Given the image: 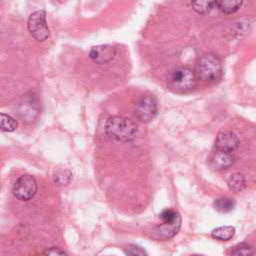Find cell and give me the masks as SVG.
Instances as JSON below:
<instances>
[{"label": "cell", "instance_id": "obj_19", "mask_svg": "<svg viewBox=\"0 0 256 256\" xmlns=\"http://www.w3.org/2000/svg\"><path fill=\"white\" fill-rule=\"evenodd\" d=\"M125 252L128 256H148L144 249L134 244L128 245L125 249Z\"/></svg>", "mask_w": 256, "mask_h": 256}, {"label": "cell", "instance_id": "obj_18", "mask_svg": "<svg viewBox=\"0 0 256 256\" xmlns=\"http://www.w3.org/2000/svg\"><path fill=\"white\" fill-rule=\"evenodd\" d=\"M71 177H72V174L69 170L60 169L55 172L54 181L58 185H67L71 181Z\"/></svg>", "mask_w": 256, "mask_h": 256}, {"label": "cell", "instance_id": "obj_7", "mask_svg": "<svg viewBox=\"0 0 256 256\" xmlns=\"http://www.w3.org/2000/svg\"><path fill=\"white\" fill-rule=\"evenodd\" d=\"M171 86L178 91H187L194 87L196 77L194 72L186 67L177 68L170 75Z\"/></svg>", "mask_w": 256, "mask_h": 256}, {"label": "cell", "instance_id": "obj_17", "mask_svg": "<svg viewBox=\"0 0 256 256\" xmlns=\"http://www.w3.org/2000/svg\"><path fill=\"white\" fill-rule=\"evenodd\" d=\"M191 5L197 13L206 14L214 8V1H196L192 2Z\"/></svg>", "mask_w": 256, "mask_h": 256}, {"label": "cell", "instance_id": "obj_1", "mask_svg": "<svg viewBox=\"0 0 256 256\" xmlns=\"http://www.w3.org/2000/svg\"><path fill=\"white\" fill-rule=\"evenodd\" d=\"M107 135L117 141H131L137 134L136 124L125 117L113 116L110 117L105 125Z\"/></svg>", "mask_w": 256, "mask_h": 256}, {"label": "cell", "instance_id": "obj_8", "mask_svg": "<svg viewBox=\"0 0 256 256\" xmlns=\"http://www.w3.org/2000/svg\"><path fill=\"white\" fill-rule=\"evenodd\" d=\"M239 144L238 136L231 130H222L216 136L215 146L218 151L231 153L238 148Z\"/></svg>", "mask_w": 256, "mask_h": 256}, {"label": "cell", "instance_id": "obj_9", "mask_svg": "<svg viewBox=\"0 0 256 256\" xmlns=\"http://www.w3.org/2000/svg\"><path fill=\"white\" fill-rule=\"evenodd\" d=\"M116 54L115 48L108 44L92 47L89 52V57L98 64H104L111 61Z\"/></svg>", "mask_w": 256, "mask_h": 256}, {"label": "cell", "instance_id": "obj_15", "mask_svg": "<svg viewBox=\"0 0 256 256\" xmlns=\"http://www.w3.org/2000/svg\"><path fill=\"white\" fill-rule=\"evenodd\" d=\"M18 122L10 115L0 113V130L4 132H13L16 130Z\"/></svg>", "mask_w": 256, "mask_h": 256}, {"label": "cell", "instance_id": "obj_11", "mask_svg": "<svg viewBox=\"0 0 256 256\" xmlns=\"http://www.w3.org/2000/svg\"><path fill=\"white\" fill-rule=\"evenodd\" d=\"M242 5V1L238 0H222L214 1V6L225 14H232L239 10Z\"/></svg>", "mask_w": 256, "mask_h": 256}, {"label": "cell", "instance_id": "obj_6", "mask_svg": "<svg viewBox=\"0 0 256 256\" xmlns=\"http://www.w3.org/2000/svg\"><path fill=\"white\" fill-rule=\"evenodd\" d=\"M37 192V182L35 178L29 174L20 176L13 185L14 196L22 201L32 199Z\"/></svg>", "mask_w": 256, "mask_h": 256}, {"label": "cell", "instance_id": "obj_10", "mask_svg": "<svg viewBox=\"0 0 256 256\" xmlns=\"http://www.w3.org/2000/svg\"><path fill=\"white\" fill-rule=\"evenodd\" d=\"M234 163V156L232 153L223 151H216L210 158V165L213 169L223 170L227 169Z\"/></svg>", "mask_w": 256, "mask_h": 256}, {"label": "cell", "instance_id": "obj_13", "mask_svg": "<svg viewBox=\"0 0 256 256\" xmlns=\"http://www.w3.org/2000/svg\"><path fill=\"white\" fill-rule=\"evenodd\" d=\"M235 234V228L233 226H220L215 228L211 235L214 239L221 240V241H228L230 240Z\"/></svg>", "mask_w": 256, "mask_h": 256}, {"label": "cell", "instance_id": "obj_12", "mask_svg": "<svg viewBox=\"0 0 256 256\" xmlns=\"http://www.w3.org/2000/svg\"><path fill=\"white\" fill-rule=\"evenodd\" d=\"M227 185L229 189L233 192H239L243 190L246 185V180L244 175L239 172L232 173L227 179Z\"/></svg>", "mask_w": 256, "mask_h": 256}, {"label": "cell", "instance_id": "obj_3", "mask_svg": "<svg viewBox=\"0 0 256 256\" xmlns=\"http://www.w3.org/2000/svg\"><path fill=\"white\" fill-rule=\"evenodd\" d=\"M159 218L161 219V223L157 226L156 230L162 239H169L176 235L181 226V217L179 213L173 209H165L163 210Z\"/></svg>", "mask_w": 256, "mask_h": 256}, {"label": "cell", "instance_id": "obj_14", "mask_svg": "<svg viewBox=\"0 0 256 256\" xmlns=\"http://www.w3.org/2000/svg\"><path fill=\"white\" fill-rule=\"evenodd\" d=\"M214 208L221 213H227L234 209L235 201L229 197H220L217 198L213 203Z\"/></svg>", "mask_w": 256, "mask_h": 256}, {"label": "cell", "instance_id": "obj_4", "mask_svg": "<svg viewBox=\"0 0 256 256\" xmlns=\"http://www.w3.org/2000/svg\"><path fill=\"white\" fill-rule=\"evenodd\" d=\"M28 30L33 38L43 42L49 37V29L46 23V13L44 10L33 12L28 19Z\"/></svg>", "mask_w": 256, "mask_h": 256}, {"label": "cell", "instance_id": "obj_16", "mask_svg": "<svg viewBox=\"0 0 256 256\" xmlns=\"http://www.w3.org/2000/svg\"><path fill=\"white\" fill-rule=\"evenodd\" d=\"M230 256H254V251L250 245L241 243L231 249Z\"/></svg>", "mask_w": 256, "mask_h": 256}, {"label": "cell", "instance_id": "obj_5", "mask_svg": "<svg viewBox=\"0 0 256 256\" xmlns=\"http://www.w3.org/2000/svg\"><path fill=\"white\" fill-rule=\"evenodd\" d=\"M157 101L151 94H143L139 97L135 105V114L144 123L153 120L157 114Z\"/></svg>", "mask_w": 256, "mask_h": 256}, {"label": "cell", "instance_id": "obj_2", "mask_svg": "<svg viewBox=\"0 0 256 256\" xmlns=\"http://www.w3.org/2000/svg\"><path fill=\"white\" fill-rule=\"evenodd\" d=\"M198 77L205 81L214 83L222 76V64L220 59L212 53L203 55L198 62Z\"/></svg>", "mask_w": 256, "mask_h": 256}, {"label": "cell", "instance_id": "obj_20", "mask_svg": "<svg viewBox=\"0 0 256 256\" xmlns=\"http://www.w3.org/2000/svg\"><path fill=\"white\" fill-rule=\"evenodd\" d=\"M44 256H67L66 253L64 251H62L61 249L59 248H56V247H52L50 249H48Z\"/></svg>", "mask_w": 256, "mask_h": 256}, {"label": "cell", "instance_id": "obj_21", "mask_svg": "<svg viewBox=\"0 0 256 256\" xmlns=\"http://www.w3.org/2000/svg\"><path fill=\"white\" fill-rule=\"evenodd\" d=\"M194 256H202V255H194Z\"/></svg>", "mask_w": 256, "mask_h": 256}]
</instances>
